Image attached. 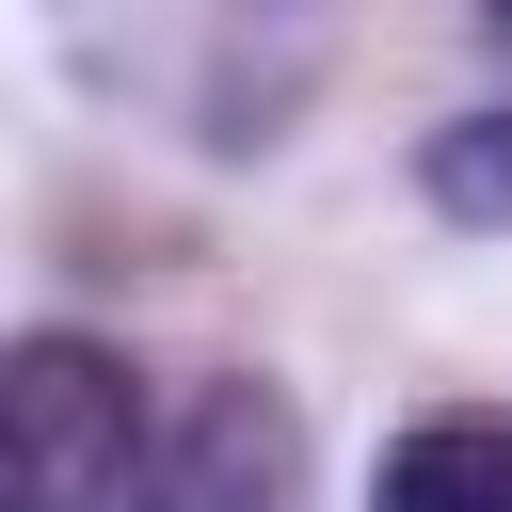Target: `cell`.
<instances>
[{
    "label": "cell",
    "instance_id": "obj_6",
    "mask_svg": "<svg viewBox=\"0 0 512 512\" xmlns=\"http://www.w3.org/2000/svg\"><path fill=\"white\" fill-rule=\"evenodd\" d=\"M480 16H496V32H512V0H480Z\"/></svg>",
    "mask_w": 512,
    "mask_h": 512
},
{
    "label": "cell",
    "instance_id": "obj_5",
    "mask_svg": "<svg viewBox=\"0 0 512 512\" xmlns=\"http://www.w3.org/2000/svg\"><path fill=\"white\" fill-rule=\"evenodd\" d=\"M416 192H432L448 224H512V112H448V128L416 144Z\"/></svg>",
    "mask_w": 512,
    "mask_h": 512
},
{
    "label": "cell",
    "instance_id": "obj_3",
    "mask_svg": "<svg viewBox=\"0 0 512 512\" xmlns=\"http://www.w3.org/2000/svg\"><path fill=\"white\" fill-rule=\"evenodd\" d=\"M128 512H304V416H288V384L208 368V384L144 432Z\"/></svg>",
    "mask_w": 512,
    "mask_h": 512
},
{
    "label": "cell",
    "instance_id": "obj_4",
    "mask_svg": "<svg viewBox=\"0 0 512 512\" xmlns=\"http://www.w3.org/2000/svg\"><path fill=\"white\" fill-rule=\"evenodd\" d=\"M368 512H512V416L496 400H432L368 464Z\"/></svg>",
    "mask_w": 512,
    "mask_h": 512
},
{
    "label": "cell",
    "instance_id": "obj_2",
    "mask_svg": "<svg viewBox=\"0 0 512 512\" xmlns=\"http://www.w3.org/2000/svg\"><path fill=\"white\" fill-rule=\"evenodd\" d=\"M144 480V384L112 336L32 320L0 336V512H128Z\"/></svg>",
    "mask_w": 512,
    "mask_h": 512
},
{
    "label": "cell",
    "instance_id": "obj_1",
    "mask_svg": "<svg viewBox=\"0 0 512 512\" xmlns=\"http://www.w3.org/2000/svg\"><path fill=\"white\" fill-rule=\"evenodd\" d=\"M48 16H64L96 96L160 112L208 160L272 144L304 112V80H320V0H48Z\"/></svg>",
    "mask_w": 512,
    "mask_h": 512
}]
</instances>
